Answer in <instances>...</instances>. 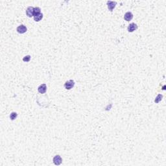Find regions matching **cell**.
<instances>
[{"label": "cell", "mask_w": 166, "mask_h": 166, "mask_svg": "<svg viewBox=\"0 0 166 166\" xmlns=\"http://www.w3.org/2000/svg\"><path fill=\"white\" fill-rule=\"evenodd\" d=\"M30 60H31V56L30 55H27L24 57L23 59V60L24 62H29Z\"/></svg>", "instance_id": "4fadbf2b"}, {"label": "cell", "mask_w": 166, "mask_h": 166, "mask_svg": "<svg viewBox=\"0 0 166 166\" xmlns=\"http://www.w3.org/2000/svg\"><path fill=\"white\" fill-rule=\"evenodd\" d=\"M132 18H133V14H132L131 12H127L124 16V19L126 20V22L130 21Z\"/></svg>", "instance_id": "ba28073f"}, {"label": "cell", "mask_w": 166, "mask_h": 166, "mask_svg": "<svg viewBox=\"0 0 166 166\" xmlns=\"http://www.w3.org/2000/svg\"><path fill=\"white\" fill-rule=\"evenodd\" d=\"M33 17H34V20H35V22H40V20L43 18V14L42 13L38 14L35 15Z\"/></svg>", "instance_id": "9c48e42d"}, {"label": "cell", "mask_w": 166, "mask_h": 166, "mask_svg": "<svg viewBox=\"0 0 166 166\" xmlns=\"http://www.w3.org/2000/svg\"><path fill=\"white\" fill-rule=\"evenodd\" d=\"M17 116H18V114H17V113L16 112H12L11 114V115H10V119H11V120H14L15 119H16V118H17Z\"/></svg>", "instance_id": "30bf717a"}, {"label": "cell", "mask_w": 166, "mask_h": 166, "mask_svg": "<svg viewBox=\"0 0 166 166\" xmlns=\"http://www.w3.org/2000/svg\"><path fill=\"white\" fill-rule=\"evenodd\" d=\"M137 29H138V25L134 23H131L128 26V31L130 32H134V31H136Z\"/></svg>", "instance_id": "277c9868"}, {"label": "cell", "mask_w": 166, "mask_h": 166, "mask_svg": "<svg viewBox=\"0 0 166 166\" xmlns=\"http://www.w3.org/2000/svg\"><path fill=\"white\" fill-rule=\"evenodd\" d=\"M17 32L20 34H24L27 31V27L24 25H20L17 27Z\"/></svg>", "instance_id": "3957f363"}, {"label": "cell", "mask_w": 166, "mask_h": 166, "mask_svg": "<svg viewBox=\"0 0 166 166\" xmlns=\"http://www.w3.org/2000/svg\"><path fill=\"white\" fill-rule=\"evenodd\" d=\"M46 90H47V86H46V84H41V85L38 87V92L40 93V94H44V93H46Z\"/></svg>", "instance_id": "8992f818"}, {"label": "cell", "mask_w": 166, "mask_h": 166, "mask_svg": "<svg viewBox=\"0 0 166 166\" xmlns=\"http://www.w3.org/2000/svg\"><path fill=\"white\" fill-rule=\"evenodd\" d=\"M116 4H117V3L114 2V1H107V5L108 10L112 12L113 11V9L115 7Z\"/></svg>", "instance_id": "52a82bcc"}, {"label": "cell", "mask_w": 166, "mask_h": 166, "mask_svg": "<svg viewBox=\"0 0 166 166\" xmlns=\"http://www.w3.org/2000/svg\"><path fill=\"white\" fill-rule=\"evenodd\" d=\"M34 7H29L26 9V15L29 18H31L34 16Z\"/></svg>", "instance_id": "7a4b0ae2"}, {"label": "cell", "mask_w": 166, "mask_h": 166, "mask_svg": "<svg viewBox=\"0 0 166 166\" xmlns=\"http://www.w3.org/2000/svg\"><path fill=\"white\" fill-rule=\"evenodd\" d=\"M75 85V83L73 80H69L66 82L64 84V87L66 90H71Z\"/></svg>", "instance_id": "6da1fadb"}, {"label": "cell", "mask_w": 166, "mask_h": 166, "mask_svg": "<svg viewBox=\"0 0 166 166\" xmlns=\"http://www.w3.org/2000/svg\"><path fill=\"white\" fill-rule=\"evenodd\" d=\"M162 95L159 94L158 96L156 97V99L154 100V102L156 103H159V102L161 100H162Z\"/></svg>", "instance_id": "8fae6325"}, {"label": "cell", "mask_w": 166, "mask_h": 166, "mask_svg": "<svg viewBox=\"0 0 166 166\" xmlns=\"http://www.w3.org/2000/svg\"><path fill=\"white\" fill-rule=\"evenodd\" d=\"M62 162V159L60 155H56L53 158V163L55 165L59 166L60 164H61Z\"/></svg>", "instance_id": "5b68a950"}, {"label": "cell", "mask_w": 166, "mask_h": 166, "mask_svg": "<svg viewBox=\"0 0 166 166\" xmlns=\"http://www.w3.org/2000/svg\"><path fill=\"white\" fill-rule=\"evenodd\" d=\"M40 8H39V7H35V8H34V16L35 15H36V14H40L41 13L40 12Z\"/></svg>", "instance_id": "7c38bea8"}]
</instances>
